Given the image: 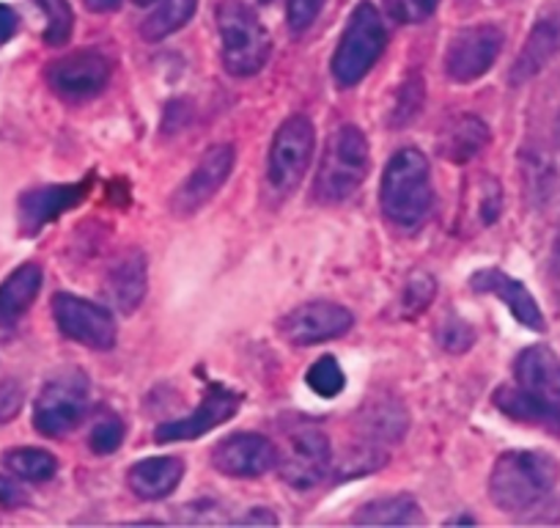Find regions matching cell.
Segmentation results:
<instances>
[{"label":"cell","instance_id":"1","mask_svg":"<svg viewBox=\"0 0 560 528\" xmlns=\"http://www.w3.org/2000/svg\"><path fill=\"white\" fill-rule=\"evenodd\" d=\"M558 477V460L544 451H505L489 473V498L511 515L527 512L552 493Z\"/></svg>","mask_w":560,"mask_h":528},{"label":"cell","instance_id":"2","mask_svg":"<svg viewBox=\"0 0 560 528\" xmlns=\"http://www.w3.org/2000/svg\"><path fill=\"white\" fill-rule=\"evenodd\" d=\"M432 202L434 191L429 158L420 149H398L382 174L380 204L385 218L401 229H415L423 223Z\"/></svg>","mask_w":560,"mask_h":528},{"label":"cell","instance_id":"3","mask_svg":"<svg viewBox=\"0 0 560 528\" xmlns=\"http://www.w3.org/2000/svg\"><path fill=\"white\" fill-rule=\"evenodd\" d=\"M371 169V149L354 124H343L330 136L314 182V196L322 204H338L352 198L363 187Z\"/></svg>","mask_w":560,"mask_h":528},{"label":"cell","instance_id":"4","mask_svg":"<svg viewBox=\"0 0 560 528\" xmlns=\"http://www.w3.org/2000/svg\"><path fill=\"white\" fill-rule=\"evenodd\" d=\"M218 28L223 42V64L231 74L250 78L267 67L272 39L250 7L240 0H223L218 9Z\"/></svg>","mask_w":560,"mask_h":528},{"label":"cell","instance_id":"5","mask_svg":"<svg viewBox=\"0 0 560 528\" xmlns=\"http://www.w3.org/2000/svg\"><path fill=\"white\" fill-rule=\"evenodd\" d=\"M387 45V28L374 3H360L349 18L347 31L332 56V78L341 89H352L374 69Z\"/></svg>","mask_w":560,"mask_h":528},{"label":"cell","instance_id":"6","mask_svg":"<svg viewBox=\"0 0 560 528\" xmlns=\"http://www.w3.org/2000/svg\"><path fill=\"white\" fill-rule=\"evenodd\" d=\"M314 147L316 133L308 116L294 113L280 124L267 160V180L278 196H289L292 191H298L305 171H308L311 158H314Z\"/></svg>","mask_w":560,"mask_h":528},{"label":"cell","instance_id":"7","mask_svg":"<svg viewBox=\"0 0 560 528\" xmlns=\"http://www.w3.org/2000/svg\"><path fill=\"white\" fill-rule=\"evenodd\" d=\"M89 411V377L83 371H63L42 388L34 405V427L45 438L74 433Z\"/></svg>","mask_w":560,"mask_h":528},{"label":"cell","instance_id":"8","mask_svg":"<svg viewBox=\"0 0 560 528\" xmlns=\"http://www.w3.org/2000/svg\"><path fill=\"white\" fill-rule=\"evenodd\" d=\"M330 440L316 424H300L287 435V446L278 451L280 479L294 490H311L330 471Z\"/></svg>","mask_w":560,"mask_h":528},{"label":"cell","instance_id":"9","mask_svg":"<svg viewBox=\"0 0 560 528\" xmlns=\"http://www.w3.org/2000/svg\"><path fill=\"white\" fill-rule=\"evenodd\" d=\"M52 317L58 331L72 342L91 349H110L116 344V320L107 309L78 298V295L58 292L52 298Z\"/></svg>","mask_w":560,"mask_h":528},{"label":"cell","instance_id":"10","mask_svg":"<svg viewBox=\"0 0 560 528\" xmlns=\"http://www.w3.org/2000/svg\"><path fill=\"white\" fill-rule=\"evenodd\" d=\"M503 45L505 36L498 25H472L459 31L445 53V74L456 83H472L483 78L494 67Z\"/></svg>","mask_w":560,"mask_h":528},{"label":"cell","instance_id":"11","mask_svg":"<svg viewBox=\"0 0 560 528\" xmlns=\"http://www.w3.org/2000/svg\"><path fill=\"white\" fill-rule=\"evenodd\" d=\"M354 317L347 306L330 303V300H311V303L298 306L280 320V336L298 347H311V344L341 338L343 333L352 331Z\"/></svg>","mask_w":560,"mask_h":528},{"label":"cell","instance_id":"12","mask_svg":"<svg viewBox=\"0 0 560 528\" xmlns=\"http://www.w3.org/2000/svg\"><path fill=\"white\" fill-rule=\"evenodd\" d=\"M110 80V61L100 50H78L61 56L47 67V83L58 96L83 102L105 91Z\"/></svg>","mask_w":560,"mask_h":528},{"label":"cell","instance_id":"13","mask_svg":"<svg viewBox=\"0 0 560 528\" xmlns=\"http://www.w3.org/2000/svg\"><path fill=\"white\" fill-rule=\"evenodd\" d=\"M236 152L231 144H218V147H209L203 152V158L198 160L196 171L182 182L179 191L171 198V209L176 215H192L201 207H207L212 202V196H218L220 187L229 182L231 171H234Z\"/></svg>","mask_w":560,"mask_h":528},{"label":"cell","instance_id":"14","mask_svg":"<svg viewBox=\"0 0 560 528\" xmlns=\"http://www.w3.org/2000/svg\"><path fill=\"white\" fill-rule=\"evenodd\" d=\"M242 405V397L231 388L220 386H209V391L203 393L201 405L190 413V416H182L176 422H165L160 424L158 433H154V440L158 444H176V440H196L201 435L212 433L214 427L229 422Z\"/></svg>","mask_w":560,"mask_h":528},{"label":"cell","instance_id":"15","mask_svg":"<svg viewBox=\"0 0 560 528\" xmlns=\"http://www.w3.org/2000/svg\"><path fill=\"white\" fill-rule=\"evenodd\" d=\"M212 466L234 479H256L278 468V446L256 433H236L220 440L212 451Z\"/></svg>","mask_w":560,"mask_h":528},{"label":"cell","instance_id":"16","mask_svg":"<svg viewBox=\"0 0 560 528\" xmlns=\"http://www.w3.org/2000/svg\"><path fill=\"white\" fill-rule=\"evenodd\" d=\"M91 191V176L83 182H72V185H42L34 191L23 193L18 204L20 213V229L23 234H39L47 223L58 218V215L69 213L78 207Z\"/></svg>","mask_w":560,"mask_h":528},{"label":"cell","instance_id":"17","mask_svg":"<svg viewBox=\"0 0 560 528\" xmlns=\"http://www.w3.org/2000/svg\"><path fill=\"white\" fill-rule=\"evenodd\" d=\"M470 287L481 295H494L498 300H503L505 309L514 314V320H520L522 325L530 328V331H544L547 322H544L541 309L533 300V295L527 292V287L516 278L505 276L498 267H487V271H478L470 278Z\"/></svg>","mask_w":560,"mask_h":528},{"label":"cell","instance_id":"18","mask_svg":"<svg viewBox=\"0 0 560 528\" xmlns=\"http://www.w3.org/2000/svg\"><path fill=\"white\" fill-rule=\"evenodd\" d=\"M516 386L549 405L560 408V358L544 344L522 349L514 364Z\"/></svg>","mask_w":560,"mask_h":528},{"label":"cell","instance_id":"19","mask_svg":"<svg viewBox=\"0 0 560 528\" xmlns=\"http://www.w3.org/2000/svg\"><path fill=\"white\" fill-rule=\"evenodd\" d=\"M492 400L494 408L509 418H514V422L530 424V427H538L560 438V408L538 400V397H533L520 386H500Z\"/></svg>","mask_w":560,"mask_h":528},{"label":"cell","instance_id":"20","mask_svg":"<svg viewBox=\"0 0 560 528\" xmlns=\"http://www.w3.org/2000/svg\"><path fill=\"white\" fill-rule=\"evenodd\" d=\"M149 289V273H147V256L140 251H129L118 259L107 273V295H110L113 306L124 314H132Z\"/></svg>","mask_w":560,"mask_h":528},{"label":"cell","instance_id":"21","mask_svg":"<svg viewBox=\"0 0 560 528\" xmlns=\"http://www.w3.org/2000/svg\"><path fill=\"white\" fill-rule=\"evenodd\" d=\"M182 477H185V466L179 457H149L129 468L127 484L138 498L160 501L168 498L179 487Z\"/></svg>","mask_w":560,"mask_h":528},{"label":"cell","instance_id":"22","mask_svg":"<svg viewBox=\"0 0 560 528\" xmlns=\"http://www.w3.org/2000/svg\"><path fill=\"white\" fill-rule=\"evenodd\" d=\"M489 144V127L483 124V118L472 116V113H462V116L451 118L448 127L443 129V138H440V154H443L448 163L465 165L472 158L487 149Z\"/></svg>","mask_w":560,"mask_h":528},{"label":"cell","instance_id":"23","mask_svg":"<svg viewBox=\"0 0 560 528\" xmlns=\"http://www.w3.org/2000/svg\"><path fill=\"white\" fill-rule=\"evenodd\" d=\"M42 282H45L42 264L28 262L0 284V325H12L34 306Z\"/></svg>","mask_w":560,"mask_h":528},{"label":"cell","instance_id":"24","mask_svg":"<svg viewBox=\"0 0 560 528\" xmlns=\"http://www.w3.org/2000/svg\"><path fill=\"white\" fill-rule=\"evenodd\" d=\"M560 50V25L558 23H538L527 36L525 47L516 56L514 69H511V83L520 85L525 80L536 78Z\"/></svg>","mask_w":560,"mask_h":528},{"label":"cell","instance_id":"25","mask_svg":"<svg viewBox=\"0 0 560 528\" xmlns=\"http://www.w3.org/2000/svg\"><path fill=\"white\" fill-rule=\"evenodd\" d=\"M420 520L423 515L412 495H387V498L369 501L352 517L354 526H415Z\"/></svg>","mask_w":560,"mask_h":528},{"label":"cell","instance_id":"26","mask_svg":"<svg viewBox=\"0 0 560 528\" xmlns=\"http://www.w3.org/2000/svg\"><path fill=\"white\" fill-rule=\"evenodd\" d=\"M462 213H465V220L470 218V223L481 226V229L492 226L503 213V187L498 185V180L489 174L472 176L470 185L465 187Z\"/></svg>","mask_w":560,"mask_h":528},{"label":"cell","instance_id":"27","mask_svg":"<svg viewBox=\"0 0 560 528\" xmlns=\"http://www.w3.org/2000/svg\"><path fill=\"white\" fill-rule=\"evenodd\" d=\"M198 0H163L147 20H143V28L140 36L147 42H163L165 36L176 34L179 28H185L190 23V18L196 14Z\"/></svg>","mask_w":560,"mask_h":528},{"label":"cell","instance_id":"28","mask_svg":"<svg viewBox=\"0 0 560 528\" xmlns=\"http://www.w3.org/2000/svg\"><path fill=\"white\" fill-rule=\"evenodd\" d=\"M3 466L14 473V477L25 479V482H50L58 473V460L56 455H50L47 449H12L3 455Z\"/></svg>","mask_w":560,"mask_h":528},{"label":"cell","instance_id":"29","mask_svg":"<svg viewBox=\"0 0 560 528\" xmlns=\"http://www.w3.org/2000/svg\"><path fill=\"white\" fill-rule=\"evenodd\" d=\"M36 7L42 9L47 20V31H45V42L50 47H63L72 36L74 28V14L69 9L67 0H34Z\"/></svg>","mask_w":560,"mask_h":528},{"label":"cell","instance_id":"30","mask_svg":"<svg viewBox=\"0 0 560 528\" xmlns=\"http://www.w3.org/2000/svg\"><path fill=\"white\" fill-rule=\"evenodd\" d=\"M305 380H308L311 391L325 397V400L338 397L343 391V386H347V377H343L341 366H338V360L332 355H325V358L316 360L308 369V375H305Z\"/></svg>","mask_w":560,"mask_h":528},{"label":"cell","instance_id":"31","mask_svg":"<svg viewBox=\"0 0 560 528\" xmlns=\"http://www.w3.org/2000/svg\"><path fill=\"white\" fill-rule=\"evenodd\" d=\"M124 435H127V427H124L121 418L116 413H102L89 433L91 451L94 455H113L124 444Z\"/></svg>","mask_w":560,"mask_h":528},{"label":"cell","instance_id":"32","mask_svg":"<svg viewBox=\"0 0 560 528\" xmlns=\"http://www.w3.org/2000/svg\"><path fill=\"white\" fill-rule=\"evenodd\" d=\"M385 3L396 23L418 25L432 18L440 0H385Z\"/></svg>","mask_w":560,"mask_h":528},{"label":"cell","instance_id":"33","mask_svg":"<svg viewBox=\"0 0 560 528\" xmlns=\"http://www.w3.org/2000/svg\"><path fill=\"white\" fill-rule=\"evenodd\" d=\"M434 292H438L434 278L427 276V273H415V276L407 282V287H404V309L418 314L420 309H427L429 300L434 298Z\"/></svg>","mask_w":560,"mask_h":528},{"label":"cell","instance_id":"34","mask_svg":"<svg viewBox=\"0 0 560 528\" xmlns=\"http://www.w3.org/2000/svg\"><path fill=\"white\" fill-rule=\"evenodd\" d=\"M325 0H287V14H289V28L294 36L305 34L319 18Z\"/></svg>","mask_w":560,"mask_h":528},{"label":"cell","instance_id":"35","mask_svg":"<svg viewBox=\"0 0 560 528\" xmlns=\"http://www.w3.org/2000/svg\"><path fill=\"white\" fill-rule=\"evenodd\" d=\"M420 100H423V85H420V80H407V85L398 91V105L396 113H393V124H407L409 118L418 116Z\"/></svg>","mask_w":560,"mask_h":528},{"label":"cell","instance_id":"36","mask_svg":"<svg viewBox=\"0 0 560 528\" xmlns=\"http://www.w3.org/2000/svg\"><path fill=\"white\" fill-rule=\"evenodd\" d=\"M23 408V388L18 382H0V424L12 422Z\"/></svg>","mask_w":560,"mask_h":528},{"label":"cell","instance_id":"37","mask_svg":"<svg viewBox=\"0 0 560 528\" xmlns=\"http://www.w3.org/2000/svg\"><path fill=\"white\" fill-rule=\"evenodd\" d=\"M28 501V493H25V487L18 479L0 473V506H3V509H20V506H25Z\"/></svg>","mask_w":560,"mask_h":528},{"label":"cell","instance_id":"38","mask_svg":"<svg viewBox=\"0 0 560 528\" xmlns=\"http://www.w3.org/2000/svg\"><path fill=\"white\" fill-rule=\"evenodd\" d=\"M18 28H20L18 12H14L12 7H7V3H0V45H7V42L18 34Z\"/></svg>","mask_w":560,"mask_h":528},{"label":"cell","instance_id":"39","mask_svg":"<svg viewBox=\"0 0 560 528\" xmlns=\"http://www.w3.org/2000/svg\"><path fill=\"white\" fill-rule=\"evenodd\" d=\"M549 284H552L555 295L560 298V226L552 242V256H549Z\"/></svg>","mask_w":560,"mask_h":528},{"label":"cell","instance_id":"40","mask_svg":"<svg viewBox=\"0 0 560 528\" xmlns=\"http://www.w3.org/2000/svg\"><path fill=\"white\" fill-rule=\"evenodd\" d=\"M85 7L94 14H110L121 7V0H85Z\"/></svg>","mask_w":560,"mask_h":528},{"label":"cell","instance_id":"41","mask_svg":"<svg viewBox=\"0 0 560 528\" xmlns=\"http://www.w3.org/2000/svg\"><path fill=\"white\" fill-rule=\"evenodd\" d=\"M240 523H245V526H247V523H258V526H261V523H267V526H275V523H278V517L267 515V509H253L250 515L242 517Z\"/></svg>","mask_w":560,"mask_h":528},{"label":"cell","instance_id":"42","mask_svg":"<svg viewBox=\"0 0 560 528\" xmlns=\"http://www.w3.org/2000/svg\"><path fill=\"white\" fill-rule=\"evenodd\" d=\"M476 517H470V515H456V517H451L448 520V526H476Z\"/></svg>","mask_w":560,"mask_h":528},{"label":"cell","instance_id":"43","mask_svg":"<svg viewBox=\"0 0 560 528\" xmlns=\"http://www.w3.org/2000/svg\"><path fill=\"white\" fill-rule=\"evenodd\" d=\"M138 7H149V3H154V0H135Z\"/></svg>","mask_w":560,"mask_h":528},{"label":"cell","instance_id":"44","mask_svg":"<svg viewBox=\"0 0 560 528\" xmlns=\"http://www.w3.org/2000/svg\"><path fill=\"white\" fill-rule=\"evenodd\" d=\"M558 138H560V116H558Z\"/></svg>","mask_w":560,"mask_h":528}]
</instances>
